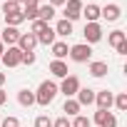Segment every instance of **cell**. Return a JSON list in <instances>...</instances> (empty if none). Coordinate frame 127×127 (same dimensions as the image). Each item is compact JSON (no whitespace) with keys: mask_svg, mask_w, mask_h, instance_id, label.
<instances>
[{"mask_svg":"<svg viewBox=\"0 0 127 127\" xmlns=\"http://www.w3.org/2000/svg\"><path fill=\"white\" fill-rule=\"evenodd\" d=\"M57 97V85L52 82V80H42L40 82V87H37V92H35V105H50L52 100Z\"/></svg>","mask_w":127,"mask_h":127,"instance_id":"obj_1","label":"cell"},{"mask_svg":"<svg viewBox=\"0 0 127 127\" xmlns=\"http://www.w3.org/2000/svg\"><path fill=\"white\" fill-rule=\"evenodd\" d=\"M70 60H75V62H90L92 60V45H87V42H77V45H72L70 47Z\"/></svg>","mask_w":127,"mask_h":127,"instance_id":"obj_2","label":"cell"},{"mask_svg":"<svg viewBox=\"0 0 127 127\" xmlns=\"http://www.w3.org/2000/svg\"><path fill=\"white\" fill-rule=\"evenodd\" d=\"M20 57H23V50L18 45H10L5 47V52L0 55V65H5V67H18L20 65Z\"/></svg>","mask_w":127,"mask_h":127,"instance_id":"obj_3","label":"cell"},{"mask_svg":"<svg viewBox=\"0 0 127 127\" xmlns=\"http://www.w3.org/2000/svg\"><path fill=\"white\" fill-rule=\"evenodd\" d=\"M80 87H82V85H80L77 75H67V77H62V82L57 85V92H62L65 97H75Z\"/></svg>","mask_w":127,"mask_h":127,"instance_id":"obj_4","label":"cell"},{"mask_svg":"<svg viewBox=\"0 0 127 127\" xmlns=\"http://www.w3.org/2000/svg\"><path fill=\"white\" fill-rule=\"evenodd\" d=\"M82 35H85V42H87V45H95V42L102 40V25H100V23H85Z\"/></svg>","mask_w":127,"mask_h":127,"instance_id":"obj_5","label":"cell"},{"mask_svg":"<svg viewBox=\"0 0 127 127\" xmlns=\"http://www.w3.org/2000/svg\"><path fill=\"white\" fill-rule=\"evenodd\" d=\"M82 0H65V20H70V23H75L77 18H82Z\"/></svg>","mask_w":127,"mask_h":127,"instance_id":"obj_6","label":"cell"},{"mask_svg":"<svg viewBox=\"0 0 127 127\" xmlns=\"http://www.w3.org/2000/svg\"><path fill=\"white\" fill-rule=\"evenodd\" d=\"M92 122L100 125V127H117V117H115L110 110H97L95 117H92Z\"/></svg>","mask_w":127,"mask_h":127,"instance_id":"obj_7","label":"cell"},{"mask_svg":"<svg viewBox=\"0 0 127 127\" xmlns=\"http://www.w3.org/2000/svg\"><path fill=\"white\" fill-rule=\"evenodd\" d=\"M100 18L107 20V23H115V20L122 18V8H120L117 3H107L105 8H100Z\"/></svg>","mask_w":127,"mask_h":127,"instance_id":"obj_8","label":"cell"},{"mask_svg":"<svg viewBox=\"0 0 127 127\" xmlns=\"http://www.w3.org/2000/svg\"><path fill=\"white\" fill-rule=\"evenodd\" d=\"M18 47H20L23 52H32V50L37 47V37H35L32 32H20V37H18Z\"/></svg>","mask_w":127,"mask_h":127,"instance_id":"obj_9","label":"cell"},{"mask_svg":"<svg viewBox=\"0 0 127 127\" xmlns=\"http://www.w3.org/2000/svg\"><path fill=\"white\" fill-rule=\"evenodd\" d=\"M112 102H115V95H112L110 90H100V92H95V105H97V110H110Z\"/></svg>","mask_w":127,"mask_h":127,"instance_id":"obj_10","label":"cell"},{"mask_svg":"<svg viewBox=\"0 0 127 127\" xmlns=\"http://www.w3.org/2000/svg\"><path fill=\"white\" fill-rule=\"evenodd\" d=\"M18 37H20V30H18V28H10V25H5L3 35H0V42L10 47V45H18Z\"/></svg>","mask_w":127,"mask_h":127,"instance_id":"obj_11","label":"cell"},{"mask_svg":"<svg viewBox=\"0 0 127 127\" xmlns=\"http://www.w3.org/2000/svg\"><path fill=\"white\" fill-rule=\"evenodd\" d=\"M87 70H90L92 77H105V75L110 72V65H107V62H102V60H92L90 65H87Z\"/></svg>","mask_w":127,"mask_h":127,"instance_id":"obj_12","label":"cell"},{"mask_svg":"<svg viewBox=\"0 0 127 127\" xmlns=\"http://www.w3.org/2000/svg\"><path fill=\"white\" fill-rule=\"evenodd\" d=\"M80 102L75 97H65V105H62V112H65V117H77L80 115Z\"/></svg>","mask_w":127,"mask_h":127,"instance_id":"obj_13","label":"cell"},{"mask_svg":"<svg viewBox=\"0 0 127 127\" xmlns=\"http://www.w3.org/2000/svg\"><path fill=\"white\" fill-rule=\"evenodd\" d=\"M82 18H85L87 23H97V20H100V5H95V3L82 5Z\"/></svg>","mask_w":127,"mask_h":127,"instance_id":"obj_14","label":"cell"},{"mask_svg":"<svg viewBox=\"0 0 127 127\" xmlns=\"http://www.w3.org/2000/svg\"><path fill=\"white\" fill-rule=\"evenodd\" d=\"M75 100L80 102V107L92 105V102H95V90H90V87H80V90H77V95H75Z\"/></svg>","mask_w":127,"mask_h":127,"instance_id":"obj_15","label":"cell"},{"mask_svg":"<svg viewBox=\"0 0 127 127\" xmlns=\"http://www.w3.org/2000/svg\"><path fill=\"white\" fill-rule=\"evenodd\" d=\"M50 72H52V77H60V80H62V77H67L70 70H67V65H65L62 60H52V62H50Z\"/></svg>","mask_w":127,"mask_h":127,"instance_id":"obj_16","label":"cell"},{"mask_svg":"<svg viewBox=\"0 0 127 127\" xmlns=\"http://www.w3.org/2000/svg\"><path fill=\"white\" fill-rule=\"evenodd\" d=\"M52 30H55V35H60V37H70V35H72V23L62 18V20H57V25H55Z\"/></svg>","mask_w":127,"mask_h":127,"instance_id":"obj_17","label":"cell"},{"mask_svg":"<svg viewBox=\"0 0 127 127\" xmlns=\"http://www.w3.org/2000/svg\"><path fill=\"white\" fill-rule=\"evenodd\" d=\"M50 47H52V55H55V60H65V57H67V52H70L67 42H62V40H55Z\"/></svg>","mask_w":127,"mask_h":127,"instance_id":"obj_18","label":"cell"},{"mask_svg":"<svg viewBox=\"0 0 127 127\" xmlns=\"http://www.w3.org/2000/svg\"><path fill=\"white\" fill-rule=\"evenodd\" d=\"M35 37H37V42H40V45H52V42H55V37H57V35H55V30H52V28H50V25H47V28H45V30H42V32H37V35H35Z\"/></svg>","mask_w":127,"mask_h":127,"instance_id":"obj_19","label":"cell"},{"mask_svg":"<svg viewBox=\"0 0 127 127\" xmlns=\"http://www.w3.org/2000/svg\"><path fill=\"white\" fill-rule=\"evenodd\" d=\"M107 42H110L112 47H117V45L127 42V32H125V30H112V32L107 35Z\"/></svg>","mask_w":127,"mask_h":127,"instance_id":"obj_20","label":"cell"},{"mask_svg":"<svg viewBox=\"0 0 127 127\" xmlns=\"http://www.w3.org/2000/svg\"><path fill=\"white\" fill-rule=\"evenodd\" d=\"M18 102H20L23 107H32V105H35V92H32V90H20V92H18Z\"/></svg>","mask_w":127,"mask_h":127,"instance_id":"obj_21","label":"cell"},{"mask_svg":"<svg viewBox=\"0 0 127 127\" xmlns=\"http://www.w3.org/2000/svg\"><path fill=\"white\" fill-rule=\"evenodd\" d=\"M52 18H55V8H52V5H40V8H37V20L50 23Z\"/></svg>","mask_w":127,"mask_h":127,"instance_id":"obj_22","label":"cell"},{"mask_svg":"<svg viewBox=\"0 0 127 127\" xmlns=\"http://www.w3.org/2000/svg\"><path fill=\"white\" fill-rule=\"evenodd\" d=\"M13 13H20V3H15V0H3V15H13Z\"/></svg>","mask_w":127,"mask_h":127,"instance_id":"obj_23","label":"cell"},{"mask_svg":"<svg viewBox=\"0 0 127 127\" xmlns=\"http://www.w3.org/2000/svg\"><path fill=\"white\" fill-rule=\"evenodd\" d=\"M20 23H25V18H23V10H20V13H13V15H5V25H10V28H18Z\"/></svg>","mask_w":127,"mask_h":127,"instance_id":"obj_24","label":"cell"},{"mask_svg":"<svg viewBox=\"0 0 127 127\" xmlns=\"http://www.w3.org/2000/svg\"><path fill=\"white\" fill-rule=\"evenodd\" d=\"M120 112H125L127 110V92H120V95H115V102H112Z\"/></svg>","mask_w":127,"mask_h":127,"instance_id":"obj_25","label":"cell"},{"mask_svg":"<svg viewBox=\"0 0 127 127\" xmlns=\"http://www.w3.org/2000/svg\"><path fill=\"white\" fill-rule=\"evenodd\" d=\"M70 125H72V127H92V120L85 117V115H77L75 120H70Z\"/></svg>","mask_w":127,"mask_h":127,"instance_id":"obj_26","label":"cell"},{"mask_svg":"<svg viewBox=\"0 0 127 127\" xmlns=\"http://www.w3.org/2000/svg\"><path fill=\"white\" fill-rule=\"evenodd\" d=\"M47 25H50V23H42V20H32V25H30V32H32V35H37V32H42Z\"/></svg>","mask_w":127,"mask_h":127,"instance_id":"obj_27","label":"cell"},{"mask_svg":"<svg viewBox=\"0 0 127 127\" xmlns=\"http://www.w3.org/2000/svg\"><path fill=\"white\" fill-rule=\"evenodd\" d=\"M35 127H52V120L47 115H40V117H35Z\"/></svg>","mask_w":127,"mask_h":127,"instance_id":"obj_28","label":"cell"},{"mask_svg":"<svg viewBox=\"0 0 127 127\" xmlns=\"http://www.w3.org/2000/svg\"><path fill=\"white\" fill-rule=\"evenodd\" d=\"M20 65H35V52H23Z\"/></svg>","mask_w":127,"mask_h":127,"instance_id":"obj_29","label":"cell"},{"mask_svg":"<svg viewBox=\"0 0 127 127\" xmlns=\"http://www.w3.org/2000/svg\"><path fill=\"white\" fill-rule=\"evenodd\" d=\"M52 127H72V125H70V117H65V115H62V117L52 120Z\"/></svg>","mask_w":127,"mask_h":127,"instance_id":"obj_30","label":"cell"},{"mask_svg":"<svg viewBox=\"0 0 127 127\" xmlns=\"http://www.w3.org/2000/svg\"><path fill=\"white\" fill-rule=\"evenodd\" d=\"M0 127H20V122H18V117H5L0 122Z\"/></svg>","mask_w":127,"mask_h":127,"instance_id":"obj_31","label":"cell"},{"mask_svg":"<svg viewBox=\"0 0 127 127\" xmlns=\"http://www.w3.org/2000/svg\"><path fill=\"white\" fill-rule=\"evenodd\" d=\"M115 50H117V55H127V42H122V45H117Z\"/></svg>","mask_w":127,"mask_h":127,"instance_id":"obj_32","label":"cell"},{"mask_svg":"<svg viewBox=\"0 0 127 127\" xmlns=\"http://www.w3.org/2000/svg\"><path fill=\"white\" fill-rule=\"evenodd\" d=\"M47 5H52V8H60V5H65V0H50Z\"/></svg>","mask_w":127,"mask_h":127,"instance_id":"obj_33","label":"cell"},{"mask_svg":"<svg viewBox=\"0 0 127 127\" xmlns=\"http://www.w3.org/2000/svg\"><path fill=\"white\" fill-rule=\"evenodd\" d=\"M5 102H8V95H5V90H3V87H0V105H5Z\"/></svg>","mask_w":127,"mask_h":127,"instance_id":"obj_34","label":"cell"},{"mask_svg":"<svg viewBox=\"0 0 127 127\" xmlns=\"http://www.w3.org/2000/svg\"><path fill=\"white\" fill-rule=\"evenodd\" d=\"M25 5H40V0H25Z\"/></svg>","mask_w":127,"mask_h":127,"instance_id":"obj_35","label":"cell"},{"mask_svg":"<svg viewBox=\"0 0 127 127\" xmlns=\"http://www.w3.org/2000/svg\"><path fill=\"white\" fill-rule=\"evenodd\" d=\"M5 85V72H0V87Z\"/></svg>","mask_w":127,"mask_h":127,"instance_id":"obj_36","label":"cell"},{"mask_svg":"<svg viewBox=\"0 0 127 127\" xmlns=\"http://www.w3.org/2000/svg\"><path fill=\"white\" fill-rule=\"evenodd\" d=\"M15 3H25V0H15Z\"/></svg>","mask_w":127,"mask_h":127,"instance_id":"obj_37","label":"cell"}]
</instances>
